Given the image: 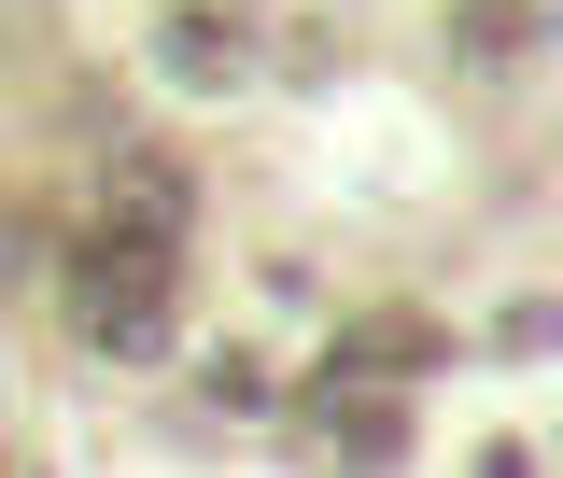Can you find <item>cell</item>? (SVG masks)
<instances>
[{
	"label": "cell",
	"instance_id": "6da1fadb",
	"mask_svg": "<svg viewBox=\"0 0 563 478\" xmlns=\"http://www.w3.org/2000/svg\"><path fill=\"white\" fill-rule=\"evenodd\" d=\"M57 296L70 324H85V352L99 366H169V296H184V240H155V225H85L57 254Z\"/></svg>",
	"mask_w": 563,
	"mask_h": 478
},
{
	"label": "cell",
	"instance_id": "7a4b0ae2",
	"mask_svg": "<svg viewBox=\"0 0 563 478\" xmlns=\"http://www.w3.org/2000/svg\"><path fill=\"white\" fill-rule=\"evenodd\" d=\"M310 436H324V478H395L409 465V409L380 380H324L310 394Z\"/></svg>",
	"mask_w": 563,
	"mask_h": 478
},
{
	"label": "cell",
	"instance_id": "3957f363",
	"mask_svg": "<svg viewBox=\"0 0 563 478\" xmlns=\"http://www.w3.org/2000/svg\"><path fill=\"white\" fill-rule=\"evenodd\" d=\"M437 366H465V352H451V324H422V310H366L324 352V380H437Z\"/></svg>",
	"mask_w": 563,
	"mask_h": 478
},
{
	"label": "cell",
	"instance_id": "277c9868",
	"mask_svg": "<svg viewBox=\"0 0 563 478\" xmlns=\"http://www.w3.org/2000/svg\"><path fill=\"white\" fill-rule=\"evenodd\" d=\"M99 198H113V225H155V240H184V211H198V184H184V155H155V141H99Z\"/></svg>",
	"mask_w": 563,
	"mask_h": 478
},
{
	"label": "cell",
	"instance_id": "5b68a950",
	"mask_svg": "<svg viewBox=\"0 0 563 478\" xmlns=\"http://www.w3.org/2000/svg\"><path fill=\"white\" fill-rule=\"evenodd\" d=\"M155 70H169V85H240V70H254V29H240V0H184V14H155Z\"/></svg>",
	"mask_w": 563,
	"mask_h": 478
},
{
	"label": "cell",
	"instance_id": "8992f818",
	"mask_svg": "<svg viewBox=\"0 0 563 478\" xmlns=\"http://www.w3.org/2000/svg\"><path fill=\"white\" fill-rule=\"evenodd\" d=\"M550 29H563L550 0H451V57H465V70H521Z\"/></svg>",
	"mask_w": 563,
	"mask_h": 478
},
{
	"label": "cell",
	"instance_id": "52a82bcc",
	"mask_svg": "<svg viewBox=\"0 0 563 478\" xmlns=\"http://www.w3.org/2000/svg\"><path fill=\"white\" fill-rule=\"evenodd\" d=\"M493 352H507V366H536V352H563V296H521V310L493 324Z\"/></svg>",
	"mask_w": 563,
	"mask_h": 478
},
{
	"label": "cell",
	"instance_id": "ba28073f",
	"mask_svg": "<svg viewBox=\"0 0 563 478\" xmlns=\"http://www.w3.org/2000/svg\"><path fill=\"white\" fill-rule=\"evenodd\" d=\"M211 409H282V380L254 366V352H211Z\"/></svg>",
	"mask_w": 563,
	"mask_h": 478
},
{
	"label": "cell",
	"instance_id": "9c48e42d",
	"mask_svg": "<svg viewBox=\"0 0 563 478\" xmlns=\"http://www.w3.org/2000/svg\"><path fill=\"white\" fill-rule=\"evenodd\" d=\"M479 478H536V451H521V436H493V451H479Z\"/></svg>",
	"mask_w": 563,
	"mask_h": 478
},
{
	"label": "cell",
	"instance_id": "30bf717a",
	"mask_svg": "<svg viewBox=\"0 0 563 478\" xmlns=\"http://www.w3.org/2000/svg\"><path fill=\"white\" fill-rule=\"evenodd\" d=\"M0 478H14V465H0Z\"/></svg>",
	"mask_w": 563,
	"mask_h": 478
}]
</instances>
